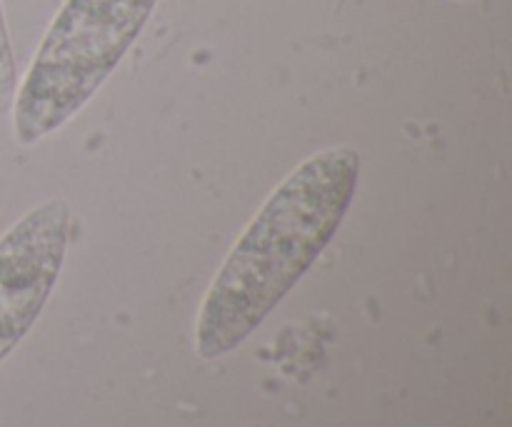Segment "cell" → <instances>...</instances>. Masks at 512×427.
<instances>
[{"label":"cell","mask_w":512,"mask_h":427,"mask_svg":"<svg viewBox=\"0 0 512 427\" xmlns=\"http://www.w3.org/2000/svg\"><path fill=\"white\" fill-rule=\"evenodd\" d=\"M360 155L338 145L300 163L225 258L205 293L195 353L218 360L263 325L338 233L358 190Z\"/></svg>","instance_id":"1"},{"label":"cell","mask_w":512,"mask_h":427,"mask_svg":"<svg viewBox=\"0 0 512 427\" xmlns=\"http://www.w3.org/2000/svg\"><path fill=\"white\" fill-rule=\"evenodd\" d=\"M158 0H65L13 98V133L25 148L68 125L115 73Z\"/></svg>","instance_id":"2"},{"label":"cell","mask_w":512,"mask_h":427,"mask_svg":"<svg viewBox=\"0 0 512 427\" xmlns=\"http://www.w3.org/2000/svg\"><path fill=\"white\" fill-rule=\"evenodd\" d=\"M70 208L53 198L0 238V363L30 333L63 270Z\"/></svg>","instance_id":"3"},{"label":"cell","mask_w":512,"mask_h":427,"mask_svg":"<svg viewBox=\"0 0 512 427\" xmlns=\"http://www.w3.org/2000/svg\"><path fill=\"white\" fill-rule=\"evenodd\" d=\"M18 88V70H15L13 43H10L8 25H5L3 0H0V110L8 108Z\"/></svg>","instance_id":"4"}]
</instances>
